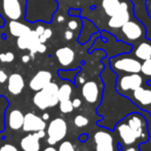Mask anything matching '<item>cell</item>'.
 Masks as SVG:
<instances>
[{
	"label": "cell",
	"instance_id": "cell-33",
	"mask_svg": "<svg viewBox=\"0 0 151 151\" xmlns=\"http://www.w3.org/2000/svg\"><path fill=\"white\" fill-rule=\"evenodd\" d=\"M73 36H74L73 31H71V30H67L64 33V37H65L66 40H71L72 38H73Z\"/></svg>",
	"mask_w": 151,
	"mask_h": 151
},
{
	"label": "cell",
	"instance_id": "cell-42",
	"mask_svg": "<svg viewBox=\"0 0 151 151\" xmlns=\"http://www.w3.org/2000/svg\"><path fill=\"white\" fill-rule=\"evenodd\" d=\"M43 151H58V150L55 147H52V146H48V147H46Z\"/></svg>",
	"mask_w": 151,
	"mask_h": 151
},
{
	"label": "cell",
	"instance_id": "cell-38",
	"mask_svg": "<svg viewBox=\"0 0 151 151\" xmlns=\"http://www.w3.org/2000/svg\"><path fill=\"white\" fill-rule=\"evenodd\" d=\"M30 59H31V57L29 56V55H25V56L22 57V62L26 64V63H28V62L30 61Z\"/></svg>",
	"mask_w": 151,
	"mask_h": 151
},
{
	"label": "cell",
	"instance_id": "cell-32",
	"mask_svg": "<svg viewBox=\"0 0 151 151\" xmlns=\"http://www.w3.org/2000/svg\"><path fill=\"white\" fill-rule=\"evenodd\" d=\"M7 74L3 71V70H0V83H4L5 81H7Z\"/></svg>",
	"mask_w": 151,
	"mask_h": 151
},
{
	"label": "cell",
	"instance_id": "cell-15",
	"mask_svg": "<svg viewBox=\"0 0 151 151\" xmlns=\"http://www.w3.org/2000/svg\"><path fill=\"white\" fill-rule=\"evenodd\" d=\"M52 75L50 71L46 70H40L35 75L32 77V79L29 82V86L32 91H38L46 86L50 81H52Z\"/></svg>",
	"mask_w": 151,
	"mask_h": 151
},
{
	"label": "cell",
	"instance_id": "cell-36",
	"mask_svg": "<svg viewBox=\"0 0 151 151\" xmlns=\"http://www.w3.org/2000/svg\"><path fill=\"white\" fill-rule=\"evenodd\" d=\"M42 35H43L44 37L46 38V39H48V38L52 37V31L50 30V29H44V31H43V33H42Z\"/></svg>",
	"mask_w": 151,
	"mask_h": 151
},
{
	"label": "cell",
	"instance_id": "cell-22",
	"mask_svg": "<svg viewBox=\"0 0 151 151\" xmlns=\"http://www.w3.org/2000/svg\"><path fill=\"white\" fill-rule=\"evenodd\" d=\"M120 0H102V7L106 16L112 17L118 10L120 5Z\"/></svg>",
	"mask_w": 151,
	"mask_h": 151
},
{
	"label": "cell",
	"instance_id": "cell-24",
	"mask_svg": "<svg viewBox=\"0 0 151 151\" xmlns=\"http://www.w3.org/2000/svg\"><path fill=\"white\" fill-rule=\"evenodd\" d=\"M140 73L145 78L146 82L151 81V59H148V60L142 62Z\"/></svg>",
	"mask_w": 151,
	"mask_h": 151
},
{
	"label": "cell",
	"instance_id": "cell-20",
	"mask_svg": "<svg viewBox=\"0 0 151 151\" xmlns=\"http://www.w3.org/2000/svg\"><path fill=\"white\" fill-rule=\"evenodd\" d=\"M23 123H24V114L20 110H12L10 111L9 116H8V125L14 131L22 129Z\"/></svg>",
	"mask_w": 151,
	"mask_h": 151
},
{
	"label": "cell",
	"instance_id": "cell-1",
	"mask_svg": "<svg viewBox=\"0 0 151 151\" xmlns=\"http://www.w3.org/2000/svg\"><path fill=\"white\" fill-rule=\"evenodd\" d=\"M109 68L117 75L122 73H140L142 62L129 52H124L108 59Z\"/></svg>",
	"mask_w": 151,
	"mask_h": 151
},
{
	"label": "cell",
	"instance_id": "cell-30",
	"mask_svg": "<svg viewBox=\"0 0 151 151\" xmlns=\"http://www.w3.org/2000/svg\"><path fill=\"white\" fill-rule=\"evenodd\" d=\"M78 27H79V23L76 20H71L68 23V28L71 31H74V30H76V29H78Z\"/></svg>",
	"mask_w": 151,
	"mask_h": 151
},
{
	"label": "cell",
	"instance_id": "cell-8",
	"mask_svg": "<svg viewBox=\"0 0 151 151\" xmlns=\"http://www.w3.org/2000/svg\"><path fill=\"white\" fill-rule=\"evenodd\" d=\"M132 19V5L127 0L120 2L118 10L110 17L108 21V27L112 29H119L127 21Z\"/></svg>",
	"mask_w": 151,
	"mask_h": 151
},
{
	"label": "cell",
	"instance_id": "cell-37",
	"mask_svg": "<svg viewBox=\"0 0 151 151\" xmlns=\"http://www.w3.org/2000/svg\"><path fill=\"white\" fill-rule=\"evenodd\" d=\"M44 29H45V28H44L43 26H38V27H37V29H36L35 31H36V33H37L38 35H41V34L43 33Z\"/></svg>",
	"mask_w": 151,
	"mask_h": 151
},
{
	"label": "cell",
	"instance_id": "cell-44",
	"mask_svg": "<svg viewBox=\"0 0 151 151\" xmlns=\"http://www.w3.org/2000/svg\"><path fill=\"white\" fill-rule=\"evenodd\" d=\"M147 83H151V81H148V82H147Z\"/></svg>",
	"mask_w": 151,
	"mask_h": 151
},
{
	"label": "cell",
	"instance_id": "cell-31",
	"mask_svg": "<svg viewBox=\"0 0 151 151\" xmlns=\"http://www.w3.org/2000/svg\"><path fill=\"white\" fill-rule=\"evenodd\" d=\"M145 8H146V14L151 19V0H146L145 1Z\"/></svg>",
	"mask_w": 151,
	"mask_h": 151
},
{
	"label": "cell",
	"instance_id": "cell-40",
	"mask_svg": "<svg viewBox=\"0 0 151 151\" xmlns=\"http://www.w3.org/2000/svg\"><path fill=\"white\" fill-rule=\"evenodd\" d=\"M42 119H43L44 121H45V120H48V119H50V114H48V113H46V112H45V113H43V115H42Z\"/></svg>",
	"mask_w": 151,
	"mask_h": 151
},
{
	"label": "cell",
	"instance_id": "cell-35",
	"mask_svg": "<svg viewBox=\"0 0 151 151\" xmlns=\"http://www.w3.org/2000/svg\"><path fill=\"white\" fill-rule=\"evenodd\" d=\"M37 52H40V54H43V52H45L46 50V45L44 43H39L37 46Z\"/></svg>",
	"mask_w": 151,
	"mask_h": 151
},
{
	"label": "cell",
	"instance_id": "cell-26",
	"mask_svg": "<svg viewBox=\"0 0 151 151\" xmlns=\"http://www.w3.org/2000/svg\"><path fill=\"white\" fill-rule=\"evenodd\" d=\"M74 124L76 125L77 127H86L88 124V118L86 117L83 115H76L75 118H74Z\"/></svg>",
	"mask_w": 151,
	"mask_h": 151
},
{
	"label": "cell",
	"instance_id": "cell-23",
	"mask_svg": "<svg viewBox=\"0 0 151 151\" xmlns=\"http://www.w3.org/2000/svg\"><path fill=\"white\" fill-rule=\"evenodd\" d=\"M72 86L70 83H64L59 88L58 90V99L60 101H65V100H70L72 95Z\"/></svg>",
	"mask_w": 151,
	"mask_h": 151
},
{
	"label": "cell",
	"instance_id": "cell-5",
	"mask_svg": "<svg viewBox=\"0 0 151 151\" xmlns=\"http://www.w3.org/2000/svg\"><path fill=\"white\" fill-rule=\"evenodd\" d=\"M124 120L131 127L135 135L137 141L139 140H148V129H147V120L144 113L141 112H132L124 117Z\"/></svg>",
	"mask_w": 151,
	"mask_h": 151
},
{
	"label": "cell",
	"instance_id": "cell-4",
	"mask_svg": "<svg viewBox=\"0 0 151 151\" xmlns=\"http://www.w3.org/2000/svg\"><path fill=\"white\" fill-rule=\"evenodd\" d=\"M119 29L121 35L125 38V41H127V43L129 44H134L136 41H140L146 36V28L138 19H131Z\"/></svg>",
	"mask_w": 151,
	"mask_h": 151
},
{
	"label": "cell",
	"instance_id": "cell-27",
	"mask_svg": "<svg viewBox=\"0 0 151 151\" xmlns=\"http://www.w3.org/2000/svg\"><path fill=\"white\" fill-rule=\"evenodd\" d=\"M14 60V55L12 52H3V54H0V61L2 63H10Z\"/></svg>",
	"mask_w": 151,
	"mask_h": 151
},
{
	"label": "cell",
	"instance_id": "cell-12",
	"mask_svg": "<svg viewBox=\"0 0 151 151\" xmlns=\"http://www.w3.org/2000/svg\"><path fill=\"white\" fill-rule=\"evenodd\" d=\"M81 95L83 99L86 100L88 103L95 104L99 101L102 95V88L99 84L93 80L91 81H86L82 84L81 88Z\"/></svg>",
	"mask_w": 151,
	"mask_h": 151
},
{
	"label": "cell",
	"instance_id": "cell-9",
	"mask_svg": "<svg viewBox=\"0 0 151 151\" xmlns=\"http://www.w3.org/2000/svg\"><path fill=\"white\" fill-rule=\"evenodd\" d=\"M40 43L39 35L36 33V31L30 30L26 34L18 37L17 45L20 50H30V57L34 58L35 54L37 52V46Z\"/></svg>",
	"mask_w": 151,
	"mask_h": 151
},
{
	"label": "cell",
	"instance_id": "cell-21",
	"mask_svg": "<svg viewBox=\"0 0 151 151\" xmlns=\"http://www.w3.org/2000/svg\"><path fill=\"white\" fill-rule=\"evenodd\" d=\"M30 30L31 29L28 26L18 22V20H12L9 22V31L12 36L20 37V36L24 35V34H26L27 32H29Z\"/></svg>",
	"mask_w": 151,
	"mask_h": 151
},
{
	"label": "cell",
	"instance_id": "cell-19",
	"mask_svg": "<svg viewBox=\"0 0 151 151\" xmlns=\"http://www.w3.org/2000/svg\"><path fill=\"white\" fill-rule=\"evenodd\" d=\"M56 57L59 63L64 67L71 65L75 58V52L72 48L68 47V46H64L59 50H56Z\"/></svg>",
	"mask_w": 151,
	"mask_h": 151
},
{
	"label": "cell",
	"instance_id": "cell-11",
	"mask_svg": "<svg viewBox=\"0 0 151 151\" xmlns=\"http://www.w3.org/2000/svg\"><path fill=\"white\" fill-rule=\"evenodd\" d=\"M114 131L116 132L118 138L120 139L121 143L124 146H131L137 142L135 135H134L133 131L131 129V127H129V124L127 123V121L123 119H121L120 121H118L117 123L114 127Z\"/></svg>",
	"mask_w": 151,
	"mask_h": 151
},
{
	"label": "cell",
	"instance_id": "cell-7",
	"mask_svg": "<svg viewBox=\"0 0 151 151\" xmlns=\"http://www.w3.org/2000/svg\"><path fill=\"white\" fill-rule=\"evenodd\" d=\"M67 122L61 117L55 118L54 120L50 121L47 127V132H46L48 136L47 143L50 146H52L58 142L62 141L67 135Z\"/></svg>",
	"mask_w": 151,
	"mask_h": 151
},
{
	"label": "cell",
	"instance_id": "cell-13",
	"mask_svg": "<svg viewBox=\"0 0 151 151\" xmlns=\"http://www.w3.org/2000/svg\"><path fill=\"white\" fill-rule=\"evenodd\" d=\"M46 133L44 129L38 132H34L33 134H29L26 137H24L21 140V148L23 151H39L40 144L39 140L41 138H44Z\"/></svg>",
	"mask_w": 151,
	"mask_h": 151
},
{
	"label": "cell",
	"instance_id": "cell-14",
	"mask_svg": "<svg viewBox=\"0 0 151 151\" xmlns=\"http://www.w3.org/2000/svg\"><path fill=\"white\" fill-rule=\"evenodd\" d=\"M45 121L36 114L29 112L26 115H24V123L22 129L25 132H38L41 129H45Z\"/></svg>",
	"mask_w": 151,
	"mask_h": 151
},
{
	"label": "cell",
	"instance_id": "cell-41",
	"mask_svg": "<svg viewBox=\"0 0 151 151\" xmlns=\"http://www.w3.org/2000/svg\"><path fill=\"white\" fill-rule=\"evenodd\" d=\"M4 108H0V121L3 122V116H4V112H3Z\"/></svg>",
	"mask_w": 151,
	"mask_h": 151
},
{
	"label": "cell",
	"instance_id": "cell-18",
	"mask_svg": "<svg viewBox=\"0 0 151 151\" xmlns=\"http://www.w3.org/2000/svg\"><path fill=\"white\" fill-rule=\"evenodd\" d=\"M24 86H25V81L21 74L12 73L7 78V90L12 95L14 96L20 95L23 91V90H24Z\"/></svg>",
	"mask_w": 151,
	"mask_h": 151
},
{
	"label": "cell",
	"instance_id": "cell-2",
	"mask_svg": "<svg viewBox=\"0 0 151 151\" xmlns=\"http://www.w3.org/2000/svg\"><path fill=\"white\" fill-rule=\"evenodd\" d=\"M58 90V84L50 81L47 86H44L42 90L38 91L34 95L32 99L34 105L40 110H45L47 108L57 106L59 104Z\"/></svg>",
	"mask_w": 151,
	"mask_h": 151
},
{
	"label": "cell",
	"instance_id": "cell-28",
	"mask_svg": "<svg viewBox=\"0 0 151 151\" xmlns=\"http://www.w3.org/2000/svg\"><path fill=\"white\" fill-rule=\"evenodd\" d=\"M59 151H75V148L70 141H64L61 143Z\"/></svg>",
	"mask_w": 151,
	"mask_h": 151
},
{
	"label": "cell",
	"instance_id": "cell-25",
	"mask_svg": "<svg viewBox=\"0 0 151 151\" xmlns=\"http://www.w3.org/2000/svg\"><path fill=\"white\" fill-rule=\"evenodd\" d=\"M59 105H60V110L62 113H71L72 111H73L74 107L73 105H72V101H70V100H65V101H60L59 102Z\"/></svg>",
	"mask_w": 151,
	"mask_h": 151
},
{
	"label": "cell",
	"instance_id": "cell-39",
	"mask_svg": "<svg viewBox=\"0 0 151 151\" xmlns=\"http://www.w3.org/2000/svg\"><path fill=\"white\" fill-rule=\"evenodd\" d=\"M124 151H139V150H138V148H136L135 146L131 145V146H127V148Z\"/></svg>",
	"mask_w": 151,
	"mask_h": 151
},
{
	"label": "cell",
	"instance_id": "cell-17",
	"mask_svg": "<svg viewBox=\"0 0 151 151\" xmlns=\"http://www.w3.org/2000/svg\"><path fill=\"white\" fill-rule=\"evenodd\" d=\"M134 57L140 60L141 62L151 59V40L144 39L139 42V44H136L134 48H132Z\"/></svg>",
	"mask_w": 151,
	"mask_h": 151
},
{
	"label": "cell",
	"instance_id": "cell-10",
	"mask_svg": "<svg viewBox=\"0 0 151 151\" xmlns=\"http://www.w3.org/2000/svg\"><path fill=\"white\" fill-rule=\"evenodd\" d=\"M96 151H114V140L109 132L100 129L93 135Z\"/></svg>",
	"mask_w": 151,
	"mask_h": 151
},
{
	"label": "cell",
	"instance_id": "cell-6",
	"mask_svg": "<svg viewBox=\"0 0 151 151\" xmlns=\"http://www.w3.org/2000/svg\"><path fill=\"white\" fill-rule=\"evenodd\" d=\"M139 109L150 113L151 115V83L145 82L127 96Z\"/></svg>",
	"mask_w": 151,
	"mask_h": 151
},
{
	"label": "cell",
	"instance_id": "cell-43",
	"mask_svg": "<svg viewBox=\"0 0 151 151\" xmlns=\"http://www.w3.org/2000/svg\"><path fill=\"white\" fill-rule=\"evenodd\" d=\"M64 20H65V18H64L63 16H59V18H58V22H59V23L64 22Z\"/></svg>",
	"mask_w": 151,
	"mask_h": 151
},
{
	"label": "cell",
	"instance_id": "cell-3",
	"mask_svg": "<svg viewBox=\"0 0 151 151\" xmlns=\"http://www.w3.org/2000/svg\"><path fill=\"white\" fill-rule=\"evenodd\" d=\"M144 84V77L140 73L117 74L115 79V90L118 93L127 97L129 93Z\"/></svg>",
	"mask_w": 151,
	"mask_h": 151
},
{
	"label": "cell",
	"instance_id": "cell-34",
	"mask_svg": "<svg viewBox=\"0 0 151 151\" xmlns=\"http://www.w3.org/2000/svg\"><path fill=\"white\" fill-rule=\"evenodd\" d=\"M82 102L80 99H78V98H75L74 100H72V105H73L74 108H79L80 106H81Z\"/></svg>",
	"mask_w": 151,
	"mask_h": 151
},
{
	"label": "cell",
	"instance_id": "cell-29",
	"mask_svg": "<svg viewBox=\"0 0 151 151\" xmlns=\"http://www.w3.org/2000/svg\"><path fill=\"white\" fill-rule=\"evenodd\" d=\"M0 151H19L18 148L12 144H4L0 147Z\"/></svg>",
	"mask_w": 151,
	"mask_h": 151
},
{
	"label": "cell",
	"instance_id": "cell-16",
	"mask_svg": "<svg viewBox=\"0 0 151 151\" xmlns=\"http://www.w3.org/2000/svg\"><path fill=\"white\" fill-rule=\"evenodd\" d=\"M3 12L10 20H19L23 14L19 0H3Z\"/></svg>",
	"mask_w": 151,
	"mask_h": 151
}]
</instances>
